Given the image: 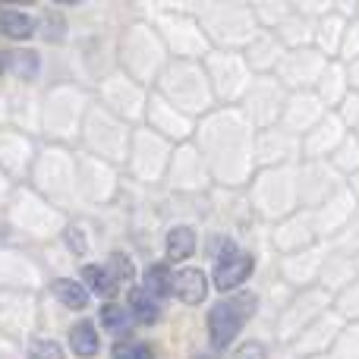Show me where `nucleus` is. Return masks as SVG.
Listing matches in <instances>:
<instances>
[{"instance_id":"5","label":"nucleus","mask_w":359,"mask_h":359,"mask_svg":"<svg viewBox=\"0 0 359 359\" xmlns=\"http://www.w3.org/2000/svg\"><path fill=\"white\" fill-rule=\"evenodd\" d=\"M29 186L63 211L79 205V149L41 142Z\"/></svg>"},{"instance_id":"39","label":"nucleus","mask_w":359,"mask_h":359,"mask_svg":"<svg viewBox=\"0 0 359 359\" xmlns=\"http://www.w3.org/2000/svg\"><path fill=\"white\" fill-rule=\"evenodd\" d=\"M19 353H22V344H16L0 331V359H19Z\"/></svg>"},{"instance_id":"31","label":"nucleus","mask_w":359,"mask_h":359,"mask_svg":"<svg viewBox=\"0 0 359 359\" xmlns=\"http://www.w3.org/2000/svg\"><path fill=\"white\" fill-rule=\"evenodd\" d=\"M76 278L86 284V290L92 293L95 299H101V303H111V299H123L120 297V284L111 278V271H107L104 262H86V265L76 268Z\"/></svg>"},{"instance_id":"15","label":"nucleus","mask_w":359,"mask_h":359,"mask_svg":"<svg viewBox=\"0 0 359 359\" xmlns=\"http://www.w3.org/2000/svg\"><path fill=\"white\" fill-rule=\"evenodd\" d=\"M123 196V174L120 168L79 151V202L88 208H107Z\"/></svg>"},{"instance_id":"41","label":"nucleus","mask_w":359,"mask_h":359,"mask_svg":"<svg viewBox=\"0 0 359 359\" xmlns=\"http://www.w3.org/2000/svg\"><path fill=\"white\" fill-rule=\"evenodd\" d=\"M0 79H6V57H4V48H0Z\"/></svg>"},{"instance_id":"29","label":"nucleus","mask_w":359,"mask_h":359,"mask_svg":"<svg viewBox=\"0 0 359 359\" xmlns=\"http://www.w3.org/2000/svg\"><path fill=\"white\" fill-rule=\"evenodd\" d=\"M57 243H60V249L76 262V265H86V262H92V259H88V255L95 252L92 221H88V217H69Z\"/></svg>"},{"instance_id":"37","label":"nucleus","mask_w":359,"mask_h":359,"mask_svg":"<svg viewBox=\"0 0 359 359\" xmlns=\"http://www.w3.org/2000/svg\"><path fill=\"white\" fill-rule=\"evenodd\" d=\"M111 359H158L155 344L142 341V337H123V341H111Z\"/></svg>"},{"instance_id":"1","label":"nucleus","mask_w":359,"mask_h":359,"mask_svg":"<svg viewBox=\"0 0 359 359\" xmlns=\"http://www.w3.org/2000/svg\"><path fill=\"white\" fill-rule=\"evenodd\" d=\"M215 183L236 186L249 177V120L236 107H215L196 123L192 136Z\"/></svg>"},{"instance_id":"38","label":"nucleus","mask_w":359,"mask_h":359,"mask_svg":"<svg viewBox=\"0 0 359 359\" xmlns=\"http://www.w3.org/2000/svg\"><path fill=\"white\" fill-rule=\"evenodd\" d=\"M268 344L265 341H255V337H249V341H240L233 350H230V359H268Z\"/></svg>"},{"instance_id":"3","label":"nucleus","mask_w":359,"mask_h":359,"mask_svg":"<svg viewBox=\"0 0 359 359\" xmlns=\"http://www.w3.org/2000/svg\"><path fill=\"white\" fill-rule=\"evenodd\" d=\"M0 215L6 217L19 246H25V243H32V246H50V243L60 240L67 221L73 217L69 211L57 208L54 202L38 196L32 186H16L13 198L6 202V208Z\"/></svg>"},{"instance_id":"25","label":"nucleus","mask_w":359,"mask_h":359,"mask_svg":"<svg viewBox=\"0 0 359 359\" xmlns=\"http://www.w3.org/2000/svg\"><path fill=\"white\" fill-rule=\"evenodd\" d=\"M63 344H67L73 359H98L104 353V334H101L95 316H82L67 322L63 328Z\"/></svg>"},{"instance_id":"11","label":"nucleus","mask_w":359,"mask_h":359,"mask_svg":"<svg viewBox=\"0 0 359 359\" xmlns=\"http://www.w3.org/2000/svg\"><path fill=\"white\" fill-rule=\"evenodd\" d=\"M174 151H177L174 142H168V139L158 136L149 126H136L123 174L139 186H164V177H168L170 161H174Z\"/></svg>"},{"instance_id":"30","label":"nucleus","mask_w":359,"mask_h":359,"mask_svg":"<svg viewBox=\"0 0 359 359\" xmlns=\"http://www.w3.org/2000/svg\"><path fill=\"white\" fill-rule=\"evenodd\" d=\"M95 322H98L101 334L111 341H123V337H136V322H133L130 309L123 299H111V303H98L95 309Z\"/></svg>"},{"instance_id":"42","label":"nucleus","mask_w":359,"mask_h":359,"mask_svg":"<svg viewBox=\"0 0 359 359\" xmlns=\"http://www.w3.org/2000/svg\"><path fill=\"white\" fill-rule=\"evenodd\" d=\"M0 117H4V88H0Z\"/></svg>"},{"instance_id":"33","label":"nucleus","mask_w":359,"mask_h":359,"mask_svg":"<svg viewBox=\"0 0 359 359\" xmlns=\"http://www.w3.org/2000/svg\"><path fill=\"white\" fill-rule=\"evenodd\" d=\"M123 303H126V309H130L136 328H155V325H161L164 303H158L155 297H149V293H145L139 284L130 287V290L123 293Z\"/></svg>"},{"instance_id":"24","label":"nucleus","mask_w":359,"mask_h":359,"mask_svg":"<svg viewBox=\"0 0 359 359\" xmlns=\"http://www.w3.org/2000/svg\"><path fill=\"white\" fill-rule=\"evenodd\" d=\"M38 38H41L44 48H50V50H63L73 44L76 22L67 13V6H60V4L38 6Z\"/></svg>"},{"instance_id":"10","label":"nucleus","mask_w":359,"mask_h":359,"mask_svg":"<svg viewBox=\"0 0 359 359\" xmlns=\"http://www.w3.org/2000/svg\"><path fill=\"white\" fill-rule=\"evenodd\" d=\"M196 19L202 22L215 50H240L252 44L255 38V19L246 6L240 4H192Z\"/></svg>"},{"instance_id":"17","label":"nucleus","mask_w":359,"mask_h":359,"mask_svg":"<svg viewBox=\"0 0 359 359\" xmlns=\"http://www.w3.org/2000/svg\"><path fill=\"white\" fill-rule=\"evenodd\" d=\"M48 280L41 259L25 246H0V290L41 293L48 290Z\"/></svg>"},{"instance_id":"32","label":"nucleus","mask_w":359,"mask_h":359,"mask_svg":"<svg viewBox=\"0 0 359 359\" xmlns=\"http://www.w3.org/2000/svg\"><path fill=\"white\" fill-rule=\"evenodd\" d=\"M139 287H142L149 297H155L158 303H168L174 297L177 287V268L164 259H155L142 268V278H139Z\"/></svg>"},{"instance_id":"2","label":"nucleus","mask_w":359,"mask_h":359,"mask_svg":"<svg viewBox=\"0 0 359 359\" xmlns=\"http://www.w3.org/2000/svg\"><path fill=\"white\" fill-rule=\"evenodd\" d=\"M92 104L95 92L82 82H48L41 98V142L79 149Z\"/></svg>"},{"instance_id":"35","label":"nucleus","mask_w":359,"mask_h":359,"mask_svg":"<svg viewBox=\"0 0 359 359\" xmlns=\"http://www.w3.org/2000/svg\"><path fill=\"white\" fill-rule=\"evenodd\" d=\"M22 359H69V350L60 337L48 334V331H38L22 347Z\"/></svg>"},{"instance_id":"28","label":"nucleus","mask_w":359,"mask_h":359,"mask_svg":"<svg viewBox=\"0 0 359 359\" xmlns=\"http://www.w3.org/2000/svg\"><path fill=\"white\" fill-rule=\"evenodd\" d=\"M211 274L205 271L202 265H186L177 268V287H174V299L189 309H198V306L208 303L211 297Z\"/></svg>"},{"instance_id":"16","label":"nucleus","mask_w":359,"mask_h":359,"mask_svg":"<svg viewBox=\"0 0 359 359\" xmlns=\"http://www.w3.org/2000/svg\"><path fill=\"white\" fill-rule=\"evenodd\" d=\"M44 303L38 293H16L0 290V331L16 344H29L41 328Z\"/></svg>"},{"instance_id":"18","label":"nucleus","mask_w":359,"mask_h":359,"mask_svg":"<svg viewBox=\"0 0 359 359\" xmlns=\"http://www.w3.org/2000/svg\"><path fill=\"white\" fill-rule=\"evenodd\" d=\"M41 139L16 130L10 123H0V170L16 186H29L32 168H35Z\"/></svg>"},{"instance_id":"7","label":"nucleus","mask_w":359,"mask_h":359,"mask_svg":"<svg viewBox=\"0 0 359 359\" xmlns=\"http://www.w3.org/2000/svg\"><path fill=\"white\" fill-rule=\"evenodd\" d=\"M259 293L240 290L230 297H217L205 312V334H208V350L211 353H227L240 344L246 325L259 316Z\"/></svg>"},{"instance_id":"19","label":"nucleus","mask_w":359,"mask_h":359,"mask_svg":"<svg viewBox=\"0 0 359 359\" xmlns=\"http://www.w3.org/2000/svg\"><path fill=\"white\" fill-rule=\"evenodd\" d=\"M41 98L44 88L10 86L4 92V120L29 136L41 139Z\"/></svg>"},{"instance_id":"14","label":"nucleus","mask_w":359,"mask_h":359,"mask_svg":"<svg viewBox=\"0 0 359 359\" xmlns=\"http://www.w3.org/2000/svg\"><path fill=\"white\" fill-rule=\"evenodd\" d=\"M215 177H211L208 164H205L202 151L196 149V142H183L177 145L170 170L164 177V189L177 198H202L211 189Z\"/></svg>"},{"instance_id":"34","label":"nucleus","mask_w":359,"mask_h":359,"mask_svg":"<svg viewBox=\"0 0 359 359\" xmlns=\"http://www.w3.org/2000/svg\"><path fill=\"white\" fill-rule=\"evenodd\" d=\"M104 265H107V271H111V278L120 284V290H130V287H136L139 284V278H142V268L136 265V259H133V252L130 249H120V246H114V249H107V255H104Z\"/></svg>"},{"instance_id":"40","label":"nucleus","mask_w":359,"mask_h":359,"mask_svg":"<svg viewBox=\"0 0 359 359\" xmlns=\"http://www.w3.org/2000/svg\"><path fill=\"white\" fill-rule=\"evenodd\" d=\"M13 192H16V183H13V180L6 177L4 170H0V211L6 208V202L13 198Z\"/></svg>"},{"instance_id":"9","label":"nucleus","mask_w":359,"mask_h":359,"mask_svg":"<svg viewBox=\"0 0 359 359\" xmlns=\"http://www.w3.org/2000/svg\"><path fill=\"white\" fill-rule=\"evenodd\" d=\"M151 25L158 29L168 54L177 60H205L215 50L189 6H161L151 16Z\"/></svg>"},{"instance_id":"13","label":"nucleus","mask_w":359,"mask_h":359,"mask_svg":"<svg viewBox=\"0 0 359 359\" xmlns=\"http://www.w3.org/2000/svg\"><path fill=\"white\" fill-rule=\"evenodd\" d=\"M205 73H208L211 92L217 107H233L249 92V63L240 50H211L205 57Z\"/></svg>"},{"instance_id":"36","label":"nucleus","mask_w":359,"mask_h":359,"mask_svg":"<svg viewBox=\"0 0 359 359\" xmlns=\"http://www.w3.org/2000/svg\"><path fill=\"white\" fill-rule=\"evenodd\" d=\"M240 249H243V243L236 240L233 233H227V230H211L208 240L202 243V252L208 255L211 265L221 262V259H227V255H233V252H240Z\"/></svg>"},{"instance_id":"4","label":"nucleus","mask_w":359,"mask_h":359,"mask_svg":"<svg viewBox=\"0 0 359 359\" xmlns=\"http://www.w3.org/2000/svg\"><path fill=\"white\" fill-rule=\"evenodd\" d=\"M168 63L170 54L151 19H126L117 29V69H123L126 76L155 88Z\"/></svg>"},{"instance_id":"20","label":"nucleus","mask_w":359,"mask_h":359,"mask_svg":"<svg viewBox=\"0 0 359 359\" xmlns=\"http://www.w3.org/2000/svg\"><path fill=\"white\" fill-rule=\"evenodd\" d=\"M196 123H198V120H192L189 114L177 111L170 101H164L161 95L151 92L149 114H145V123L142 126L155 130L158 136H164L168 142L183 145V142H192V136H196Z\"/></svg>"},{"instance_id":"8","label":"nucleus","mask_w":359,"mask_h":359,"mask_svg":"<svg viewBox=\"0 0 359 359\" xmlns=\"http://www.w3.org/2000/svg\"><path fill=\"white\" fill-rule=\"evenodd\" d=\"M133 133H136V126L123 123L120 117H114L107 107H101L98 101H95L86 117V126H82L79 151H86V155H92V158H101V161L123 170L126 158H130Z\"/></svg>"},{"instance_id":"12","label":"nucleus","mask_w":359,"mask_h":359,"mask_svg":"<svg viewBox=\"0 0 359 359\" xmlns=\"http://www.w3.org/2000/svg\"><path fill=\"white\" fill-rule=\"evenodd\" d=\"M95 101L101 107L120 117L123 123L130 126H142L145 123V114H149V101H151V88L136 82L133 76H126L123 69H114L111 76L95 86Z\"/></svg>"},{"instance_id":"26","label":"nucleus","mask_w":359,"mask_h":359,"mask_svg":"<svg viewBox=\"0 0 359 359\" xmlns=\"http://www.w3.org/2000/svg\"><path fill=\"white\" fill-rule=\"evenodd\" d=\"M0 38L10 41V48H25V44H32L38 38V10L0 4Z\"/></svg>"},{"instance_id":"27","label":"nucleus","mask_w":359,"mask_h":359,"mask_svg":"<svg viewBox=\"0 0 359 359\" xmlns=\"http://www.w3.org/2000/svg\"><path fill=\"white\" fill-rule=\"evenodd\" d=\"M48 297L50 303L57 306V309L63 312H73V316H86L88 309H92L95 297L86 290V284H82L76 274H67V278H50L48 280Z\"/></svg>"},{"instance_id":"21","label":"nucleus","mask_w":359,"mask_h":359,"mask_svg":"<svg viewBox=\"0 0 359 359\" xmlns=\"http://www.w3.org/2000/svg\"><path fill=\"white\" fill-rule=\"evenodd\" d=\"M255 268H259V262H255V252H249L246 246L240 249V252L227 255V259L215 262L211 265V287H215L217 297H230V293H240L246 290V284L252 280Z\"/></svg>"},{"instance_id":"23","label":"nucleus","mask_w":359,"mask_h":359,"mask_svg":"<svg viewBox=\"0 0 359 359\" xmlns=\"http://www.w3.org/2000/svg\"><path fill=\"white\" fill-rule=\"evenodd\" d=\"M6 57V79L13 86H25V88H41L44 76H48V50H38L32 44L25 48H4Z\"/></svg>"},{"instance_id":"22","label":"nucleus","mask_w":359,"mask_h":359,"mask_svg":"<svg viewBox=\"0 0 359 359\" xmlns=\"http://www.w3.org/2000/svg\"><path fill=\"white\" fill-rule=\"evenodd\" d=\"M202 230L196 227V221H174L161 233V259L174 268H186L202 252Z\"/></svg>"},{"instance_id":"6","label":"nucleus","mask_w":359,"mask_h":359,"mask_svg":"<svg viewBox=\"0 0 359 359\" xmlns=\"http://www.w3.org/2000/svg\"><path fill=\"white\" fill-rule=\"evenodd\" d=\"M151 92L170 101L177 111L189 114L192 120H202L205 114H211L217 107L208 73H205V60H177V57H170V63L158 76Z\"/></svg>"}]
</instances>
